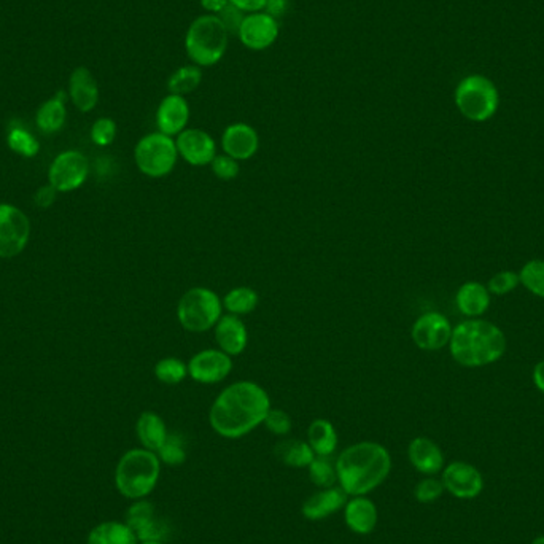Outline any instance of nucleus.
Segmentation results:
<instances>
[{
  "instance_id": "obj_41",
  "label": "nucleus",
  "mask_w": 544,
  "mask_h": 544,
  "mask_svg": "<svg viewBox=\"0 0 544 544\" xmlns=\"http://www.w3.org/2000/svg\"><path fill=\"white\" fill-rule=\"evenodd\" d=\"M210 169H212V174H214L215 177L218 180H223V182L235 180L239 175V171H241L239 161L227 156L225 153H218L215 156L214 161L210 163Z\"/></svg>"
},
{
  "instance_id": "obj_33",
  "label": "nucleus",
  "mask_w": 544,
  "mask_h": 544,
  "mask_svg": "<svg viewBox=\"0 0 544 544\" xmlns=\"http://www.w3.org/2000/svg\"><path fill=\"white\" fill-rule=\"evenodd\" d=\"M155 378L165 386H179L188 378V365L177 357H165L155 365Z\"/></svg>"
},
{
  "instance_id": "obj_27",
  "label": "nucleus",
  "mask_w": 544,
  "mask_h": 544,
  "mask_svg": "<svg viewBox=\"0 0 544 544\" xmlns=\"http://www.w3.org/2000/svg\"><path fill=\"white\" fill-rule=\"evenodd\" d=\"M306 441L316 457H331L338 449V432L328 419H316L308 427Z\"/></svg>"
},
{
  "instance_id": "obj_17",
  "label": "nucleus",
  "mask_w": 544,
  "mask_h": 544,
  "mask_svg": "<svg viewBox=\"0 0 544 544\" xmlns=\"http://www.w3.org/2000/svg\"><path fill=\"white\" fill-rule=\"evenodd\" d=\"M126 524L131 527L140 541H165V524L156 516V510L147 498L132 502L126 511Z\"/></svg>"
},
{
  "instance_id": "obj_25",
  "label": "nucleus",
  "mask_w": 544,
  "mask_h": 544,
  "mask_svg": "<svg viewBox=\"0 0 544 544\" xmlns=\"http://www.w3.org/2000/svg\"><path fill=\"white\" fill-rule=\"evenodd\" d=\"M69 94L64 91H58L55 97L41 103L39 111L35 113V123L43 134H56L61 131L67 120V109H66V99Z\"/></svg>"
},
{
  "instance_id": "obj_22",
  "label": "nucleus",
  "mask_w": 544,
  "mask_h": 544,
  "mask_svg": "<svg viewBox=\"0 0 544 544\" xmlns=\"http://www.w3.org/2000/svg\"><path fill=\"white\" fill-rule=\"evenodd\" d=\"M407 459L414 468L422 475H438L444 468V455L441 448L425 436H417L409 442Z\"/></svg>"
},
{
  "instance_id": "obj_32",
  "label": "nucleus",
  "mask_w": 544,
  "mask_h": 544,
  "mask_svg": "<svg viewBox=\"0 0 544 544\" xmlns=\"http://www.w3.org/2000/svg\"><path fill=\"white\" fill-rule=\"evenodd\" d=\"M7 145L12 152L22 158H34L35 155H39L40 152L39 140L34 138V134H31L22 126L10 128L7 134Z\"/></svg>"
},
{
  "instance_id": "obj_37",
  "label": "nucleus",
  "mask_w": 544,
  "mask_h": 544,
  "mask_svg": "<svg viewBox=\"0 0 544 544\" xmlns=\"http://www.w3.org/2000/svg\"><path fill=\"white\" fill-rule=\"evenodd\" d=\"M118 126L115 120L109 117L97 118L91 126L90 138L97 147H109L117 138Z\"/></svg>"
},
{
  "instance_id": "obj_34",
  "label": "nucleus",
  "mask_w": 544,
  "mask_h": 544,
  "mask_svg": "<svg viewBox=\"0 0 544 544\" xmlns=\"http://www.w3.org/2000/svg\"><path fill=\"white\" fill-rule=\"evenodd\" d=\"M310 481L317 486L318 489H328L338 486L336 467L330 462V457H316L308 467Z\"/></svg>"
},
{
  "instance_id": "obj_35",
  "label": "nucleus",
  "mask_w": 544,
  "mask_h": 544,
  "mask_svg": "<svg viewBox=\"0 0 544 544\" xmlns=\"http://www.w3.org/2000/svg\"><path fill=\"white\" fill-rule=\"evenodd\" d=\"M159 460L167 467H180L186 460V444L183 436L179 433H169L165 444L158 449Z\"/></svg>"
},
{
  "instance_id": "obj_16",
  "label": "nucleus",
  "mask_w": 544,
  "mask_h": 544,
  "mask_svg": "<svg viewBox=\"0 0 544 544\" xmlns=\"http://www.w3.org/2000/svg\"><path fill=\"white\" fill-rule=\"evenodd\" d=\"M221 150L236 161H248L260 150V134L252 124L237 121L221 132Z\"/></svg>"
},
{
  "instance_id": "obj_9",
  "label": "nucleus",
  "mask_w": 544,
  "mask_h": 544,
  "mask_svg": "<svg viewBox=\"0 0 544 544\" xmlns=\"http://www.w3.org/2000/svg\"><path fill=\"white\" fill-rule=\"evenodd\" d=\"M31 239V220L20 207L0 202V258L21 255Z\"/></svg>"
},
{
  "instance_id": "obj_21",
  "label": "nucleus",
  "mask_w": 544,
  "mask_h": 544,
  "mask_svg": "<svg viewBox=\"0 0 544 544\" xmlns=\"http://www.w3.org/2000/svg\"><path fill=\"white\" fill-rule=\"evenodd\" d=\"M344 522L355 535H370L378 527L379 513L371 498L366 495L349 496L344 510Z\"/></svg>"
},
{
  "instance_id": "obj_26",
  "label": "nucleus",
  "mask_w": 544,
  "mask_h": 544,
  "mask_svg": "<svg viewBox=\"0 0 544 544\" xmlns=\"http://www.w3.org/2000/svg\"><path fill=\"white\" fill-rule=\"evenodd\" d=\"M136 434L142 448L158 452V449L165 444L169 430L165 419L158 413L144 411L136 422Z\"/></svg>"
},
{
  "instance_id": "obj_47",
  "label": "nucleus",
  "mask_w": 544,
  "mask_h": 544,
  "mask_svg": "<svg viewBox=\"0 0 544 544\" xmlns=\"http://www.w3.org/2000/svg\"><path fill=\"white\" fill-rule=\"evenodd\" d=\"M531 378H533V384H535L538 390L544 393V360L538 361L537 365H535Z\"/></svg>"
},
{
  "instance_id": "obj_5",
  "label": "nucleus",
  "mask_w": 544,
  "mask_h": 544,
  "mask_svg": "<svg viewBox=\"0 0 544 544\" xmlns=\"http://www.w3.org/2000/svg\"><path fill=\"white\" fill-rule=\"evenodd\" d=\"M229 37L217 14L204 13L194 18L186 29V56L198 67H214L227 55Z\"/></svg>"
},
{
  "instance_id": "obj_42",
  "label": "nucleus",
  "mask_w": 544,
  "mask_h": 544,
  "mask_svg": "<svg viewBox=\"0 0 544 544\" xmlns=\"http://www.w3.org/2000/svg\"><path fill=\"white\" fill-rule=\"evenodd\" d=\"M245 14L247 13H244L239 8L231 5V4H227V7L223 8L217 16H218V20L221 21V24L227 29V34L231 35V37H233V35L237 37L242 22H244V18H245Z\"/></svg>"
},
{
  "instance_id": "obj_49",
  "label": "nucleus",
  "mask_w": 544,
  "mask_h": 544,
  "mask_svg": "<svg viewBox=\"0 0 544 544\" xmlns=\"http://www.w3.org/2000/svg\"><path fill=\"white\" fill-rule=\"evenodd\" d=\"M138 544H165V541H140Z\"/></svg>"
},
{
  "instance_id": "obj_8",
  "label": "nucleus",
  "mask_w": 544,
  "mask_h": 544,
  "mask_svg": "<svg viewBox=\"0 0 544 544\" xmlns=\"http://www.w3.org/2000/svg\"><path fill=\"white\" fill-rule=\"evenodd\" d=\"M175 138L163 132H150L134 147V163L138 173L150 179H163L173 173L179 161Z\"/></svg>"
},
{
  "instance_id": "obj_40",
  "label": "nucleus",
  "mask_w": 544,
  "mask_h": 544,
  "mask_svg": "<svg viewBox=\"0 0 544 544\" xmlns=\"http://www.w3.org/2000/svg\"><path fill=\"white\" fill-rule=\"evenodd\" d=\"M519 283H521V281H519L517 272H514V271H502L495 276L490 277L487 290H489L490 295L504 297V295L511 293L513 290H516Z\"/></svg>"
},
{
  "instance_id": "obj_3",
  "label": "nucleus",
  "mask_w": 544,
  "mask_h": 544,
  "mask_svg": "<svg viewBox=\"0 0 544 544\" xmlns=\"http://www.w3.org/2000/svg\"><path fill=\"white\" fill-rule=\"evenodd\" d=\"M508 347L504 331L487 320H465L452 330L449 351L459 365L481 368L502 359Z\"/></svg>"
},
{
  "instance_id": "obj_43",
  "label": "nucleus",
  "mask_w": 544,
  "mask_h": 544,
  "mask_svg": "<svg viewBox=\"0 0 544 544\" xmlns=\"http://www.w3.org/2000/svg\"><path fill=\"white\" fill-rule=\"evenodd\" d=\"M58 198V190L53 186L47 183V185L40 186L34 194L35 206L40 207V209H49L56 202Z\"/></svg>"
},
{
  "instance_id": "obj_28",
  "label": "nucleus",
  "mask_w": 544,
  "mask_h": 544,
  "mask_svg": "<svg viewBox=\"0 0 544 544\" xmlns=\"http://www.w3.org/2000/svg\"><path fill=\"white\" fill-rule=\"evenodd\" d=\"M274 455H276L277 460H281L290 468H308L310 462L316 459V454L310 449L309 442L303 441V440H293V438H287V440L277 442L274 446Z\"/></svg>"
},
{
  "instance_id": "obj_39",
  "label": "nucleus",
  "mask_w": 544,
  "mask_h": 544,
  "mask_svg": "<svg viewBox=\"0 0 544 544\" xmlns=\"http://www.w3.org/2000/svg\"><path fill=\"white\" fill-rule=\"evenodd\" d=\"M263 425L266 427L269 433L276 434V436H287L293 428V422H291L289 413H285L283 409L271 407L264 417Z\"/></svg>"
},
{
  "instance_id": "obj_29",
  "label": "nucleus",
  "mask_w": 544,
  "mask_h": 544,
  "mask_svg": "<svg viewBox=\"0 0 544 544\" xmlns=\"http://www.w3.org/2000/svg\"><path fill=\"white\" fill-rule=\"evenodd\" d=\"M88 544H138V538L126 522L107 521L88 533Z\"/></svg>"
},
{
  "instance_id": "obj_14",
  "label": "nucleus",
  "mask_w": 544,
  "mask_h": 544,
  "mask_svg": "<svg viewBox=\"0 0 544 544\" xmlns=\"http://www.w3.org/2000/svg\"><path fill=\"white\" fill-rule=\"evenodd\" d=\"M175 144L180 158L194 167L210 165L218 155L215 138L201 128H186L175 138Z\"/></svg>"
},
{
  "instance_id": "obj_4",
  "label": "nucleus",
  "mask_w": 544,
  "mask_h": 544,
  "mask_svg": "<svg viewBox=\"0 0 544 544\" xmlns=\"http://www.w3.org/2000/svg\"><path fill=\"white\" fill-rule=\"evenodd\" d=\"M161 460L148 449H129L121 455L115 468V486L120 495L136 502L156 489L161 476Z\"/></svg>"
},
{
  "instance_id": "obj_36",
  "label": "nucleus",
  "mask_w": 544,
  "mask_h": 544,
  "mask_svg": "<svg viewBox=\"0 0 544 544\" xmlns=\"http://www.w3.org/2000/svg\"><path fill=\"white\" fill-rule=\"evenodd\" d=\"M519 281L524 285L525 290L531 291V295L544 298L543 260H531V262L525 263L519 272Z\"/></svg>"
},
{
  "instance_id": "obj_20",
  "label": "nucleus",
  "mask_w": 544,
  "mask_h": 544,
  "mask_svg": "<svg viewBox=\"0 0 544 544\" xmlns=\"http://www.w3.org/2000/svg\"><path fill=\"white\" fill-rule=\"evenodd\" d=\"M214 336L217 347L229 357H237L247 349V325L237 316L223 314L218 324L214 326Z\"/></svg>"
},
{
  "instance_id": "obj_31",
  "label": "nucleus",
  "mask_w": 544,
  "mask_h": 544,
  "mask_svg": "<svg viewBox=\"0 0 544 544\" xmlns=\"http://www.w3.org/2000/svg\"><path fill=\"white\" fill-rule=\"evenodd\" d=\"M202 83V69L194 64H185L174 70L167 78V91L171 94L186 96L198 90Z\"/></svg>"
},
{
  "instance_id": "obj_7",
  "label": "nucleus",
  "mask_w": 544,
  "mask_h": 544,
  "mask_svg": "<svg viewBox=\"0 0 544 544\" xmlns=\"http://www.w3.org/2000/svg\"><path fill=\"white\" fill-rule=\"evenodd\" d=\"M454 99L463 117L475 123H483L494 117L500 103L495 85L484 76H465L455 88Z\"/></svg>"
},
{
  "instance_id": "obj_2",
  "label": "nucleus",
  "mask_w": 544,
  "mask_h": 544,
  "mask_svg": "<svg viewBox=\"0 0 544 544\" xmlns=\"http://www.w3.org/2000/svg\"><path fill=\"white\" fill-rule=\"evenodd\" d=\"M334 467L338 486L347 495H368L386 483L392 471V455L380 442H355L338 455Z\"/></svg>"
},
{
  "instance_id": "obj_30",
  "label": "nucleus",
  "mask_w": 544,
  "mask_h": 544,
  "mask_svg": "<svg viewBox=\"0 0 544 544\" xmlns=\"http://www.w3.org/2000/svg\"><path fill=\"white\" fill-rule=\"evenodd\" d=\"M223 309L227 310V314L244 317L252 314L260 304V295L256 290L247 285L235 287L229 290L225 297L221 298Z\"/></svg>"
},
{
  "instance_id": "obj_10",
  "label": "nucleus",
  "mask_w": 544,
  "mask_h": 544,
  "mask_svg": "<svg viewBox=\"0 0 544 544\" xmlns=\"http://www.w3.org/2000/svg\"><path fill=\"white\" fill-rule=\"evenodd\" d=\"M90 175V161L78 150L59 153L49 165V183L58 193H70L85 185Z\"/></svg>"
},
{
  "instance_id": "obj_44",
  "label": "nucleus",
  "mask_w": 544,
  "mask_h": 544,
  "mask_svg": "<svg viewBox=\"0 0 544 544\" xmlns=\"http://www.w3.org/2000/svg\"><path fill=\"white\" fill-rule=\"evenodd\" d=\"M290 8V0H266L264 10L266 13L274 16L276 20H281L283 14H287Z\"/></svg>"
},
{
  "instance_id": "obj_12",
  "label": "nucleus",
  "mask_w": 544,
  "mask_h": 544,
  "mask_svg": "<svg viewBox=\"0 0 544 544\" xmlns=\"http://www.w3.org/2000/svg\"><path fill=\"white\" fill-rule=\"evenodd\" d=\"M279 35V20L266 12H256L245 14L237 39L250 51H264L276 43Z\"/></svg>"
},
{
  "instance_id": "obj_45",
  "label": "nucleus",
  "mask_w": 544,
  "mask_h": 544,
  "mask_svg": "<svg viewBox=\"0 0 544 544\" xmlns=\"http://www.w3.org/2000/svg\"><path fill=\"white\" fill-rule=\"evenodd\" d=\"M229 4L242 10L244 13H256L264 10L266 0H229Z\"/></svg>"
},
{
  "instance_id": "obj_46",
  "label": "nucleus",
  "mask_w": 544,
  "mask_h": 544,
  "mask_svg": "<svg viewBox=\"0 0 544 544\" xmlns=\"http://www.w3.org/2000/svg\"><path fill=\"white\" fill-rule=\"evenodd\" d=\"M229 0H201V7L209 14H218L227 7Z\"/></svg>"
},
{
  "instance_id": "obj_13",
  "label": "nucleus",
  "mask_w": 544,
  "mask_h": 544,
  "mask_svg": "<svg viewBox=\"0 0 544 544\" xmlns=\"http://www.w3.org/2000/svg\"><path fill=\"white\" fill-rule=\"evenodd\" d=\"M452 330L454 328L446 316L440 312H425L414 322L411 338L421 351H441L449 345Z\"/></svg>"
},
{
  "instance_id": "obj_1",
  "label": "nucleus",
  "mask_w": 544,
  "mask_h": 544,
  "mask_svg": "<svg viewBox=\"0 0 544 544\" xmlns=\"http://www.w3.org/2000/svg\"><path fill=\"white\" fill-rule=\"evenodd\" d=\"M272 407L264 387L254 380H237L225 387L209 411V424L225 440H241L263 425Z\"/></svg>"
},
{
  "instance_id": "obj_11",
  "label": "nucleus",
  "mask_w": 544,
  "mask_h": 544,
  "mask_svg": "<svg viewBox=\"0 0 544 544\" xmlns=\"http://www.w3.org/2000/svg\"><path fill=\"white\" fill-rule=\"evenodd\" d=\"M188 365V378L202 386H214L227 379L235 370L233 357L217 349H202L196 352Z\"/></svg>"
},
{
  "instance_id": "obj_48",
  "label": "nucleus",
  "mask_w": 544,
  "mask_h": 544,
  "mask_svg": "<svg viewBox=\"0 0 544 544\" xmlns=\"http://www.w3.org/2000/svg\"><path fill=\"white\" fill-rule=\"evenodd\" d=\"M531 544H544V535L543 537H538L533 540V543Z\"/></svg>"
},
{
  "instance_id": "obj_6",
  "label": "nucleus",
  "mask_w": 544,
  "mask_h": 544,
  "mask_svg": "<svg viewBox=\"0 0 544 544\" xmlns=\"http://www.w3.org/2000/svg\"><path fill=\"white\" fill-rule=\"evenodd\" d=\"M221 298L214 290L193 287L186 290L177 303V320L183 330L206 333L214 330L223 316Z\"/></svg>"
},
{
  "instance_id": "obj_23",
  "label": "nucleus",
  "mask_w": 544,
  "mask_h": 544,
  "mask_svg": "<svg viewBox=\"0 0 544 544\" xmlns=\"http://www.w3.org/2000/svg\"><path fill=\"white\" fill-rule=\"evenodd\" d=\"M69 99L82 113L93 111L99 103V85L88 67H76L69 78Z\"/></svg>"
},
{
  "instance_id": "obj_19",
  "label": "nucleus",
  "mask_w": 544,
  "mask_h": 544,
  "mask_svg": "<svg viewBox=\"0 0 544 544\" xmlns=\"http://www.w3.org/2000/svg\"><path fill=\"white\" fill-rule=\"evenodd\" d=\"M347 500H349V495L339 486H333L328 489H318V492L310 495L304 502L301 506V514L310 522H318V521H324L326 517L344 510Z\"/></svg>"
},
{
  "instance_id": "obj_38",
  "label": "nucleus",
  "mask_w": 544,
  "mask_h": 544,
  "mask_svg": "<svg viewBox=\"0 0 544 544\" xmlns=\"http://www.w3.org/2000/svg\"><path fill=\"white\" fill-rule=\"evenodd\" d=\"M444 484L440 479L428 476L414 487V496L419 504H433L444 494Z\"/></svg>"
},
{
  "instance_id": "obj_18",
  "label": "nucleus",
  "mask_w": 544,
  "mask_h": 544,
  "mask_svg": "<svg viewBox=\"0 0 544 544\" xmlns=\"http://www.w3.org/2000/svg\"><path fill=\"white\" fill-rule=\"evenodd\" d=\"M190 115L192 111L186 97L169 93L161 99L156 109V128L159 132L175 138L188 128Z\"/></svg>"
},
{
  "instance_id": "obj_24",
  "label": "nucleus",
  "mask_w": 544,
  "mask_h": 544,
  "mask_svg": "<svg viewBox=\"0 0 544 544\" xmlns=\"http://www.w3.org/2000/svg\"><path fill=\"white\" fill-rule=\"evenodd\" d=\"M455 304L463 316L479 317L489 309L490 291L483 283L469 281L457 290Z\"/></svg>"
},
{
  "instance_id": "obj_15",
  "label": "nucleus",
  "mask_w": 544,
  "mask_h": 544,
  "mask_svg": "<svg viewBox=\"0 0 544 544\" xmlns=\"http://www.w3.org/2000/svg\"><path fill=\"white\" fill-rule=\"evenodd\" d=\"M444 489L460 500H471L484 489L483 475L467 462H452L442 471Z\"/></svg>"
}]
</instances>
